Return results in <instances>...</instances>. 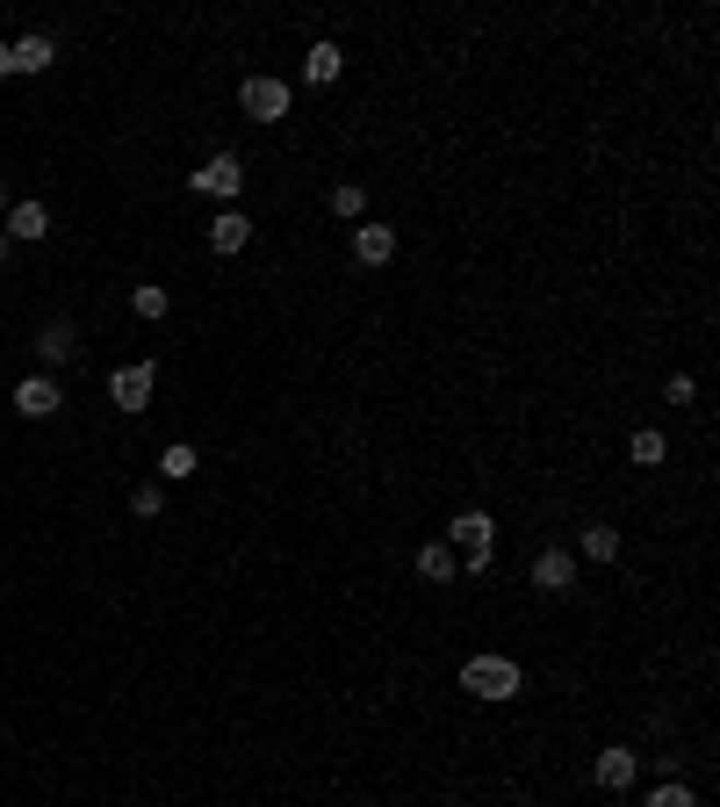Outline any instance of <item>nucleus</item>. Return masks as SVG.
Returning <instances> with one entry per match:
<instances>
[{
	"mask_svg": "<svg viewBox=\"0 0 720 807\" xmlns=\"http://www.w3.org/2000/svg\"><path fill=\"white\" fill-rule=\"evenodd\" d=\"M462 692H468V700H512V692H519V664H512V656H468V664H462Z\"/></svg>",
	"mask_w": 720,
	"mask_h": 807,
	"instance_id": "1",
	"label": "nucleus"
},
{
	"mask_svg": "<svg viewBox=\"0 0 720 807\" xmlns=\"http://www.w3.org/2000/svg\"><path fill=\"white\" fill-rule=\"evenodd\" d=\"M239 108L253 123H281L289 116V80H275V72H253V80L239 87Z\"/></svg>",
	"mask_w": 720,
	"mask_h": 807,
	"instance_id": "2",
	"label": "nucleus"
},
{
	"mask_svg": "<svg viewBox=\"0 0 720 807\" xmlns=\"http://www.w3.org/2000/svg\"><path fill=\"white\" fill-rule=\"evenodd\" d=\"M188 188H195V195H217V203H231V195L245 188V166H239V152H217V159H202V166L188 173Z\"/></svg>",
	"mask_w": 720,
	"mask_h": 807,
	"instance_id": "3",
	"label": "nucleus"
},
{
	"mask_svg": "<svg viewBox=\"0 0 720 807\" xmlns=\"http://www.w3.org/2000/svg\"><path fill=\"white\" fill-rule=\"evenodd\" d=\"M152 390H159L152 361H130V368H116V376H108V396H116V412H144V404H152Z\"/></svg>",
	"mask_w": 720,
	"mask_h": 807,
	"instance_id": "4",
	"label": "nucleus"
},
{
	"mask_svg": "<svg viewBox=\"0 0 720 807\" xmlns=\"http://www.w3.org/2000/svg\"><path fill=\"white\" fill-rule=\"evenodd\" d=\"M446 533L468 549V569H490V541H498L490 512H454V519H446Z\"/></svg>",
	"mask_w": 720,
	"mask_h": 807,
	"instance_id": "5",
	"label": "nucleus"
},
{
	"mask_svg": "<svg viewBox=\"0 0 720 807\" xmlns=\"http://www.w3.org/2000/svg\"><path fill=\"white\" fill-rule=\"evenodd\" d=\"M58 404H66V390H58L51 376H30V382H15V412H22V418H51Z\"/></svg>",
	"mask_w": 720,
	"mask_h": 807,
	"instance_id": "6",
	"label": "nucleus"
},
{
	"mask_svg": "<svg viewBox=\"0 0 720 807\" xmlns=\"http://www.w3.org/2000/svg\"><path fill=\"white\" fill-rule=\"evenodd\" d=\"M36 245V239H51V209L44 203H8V245Z\"/></svg>",
	"mask_w": 720,
	"mask_h": 807,
	"instance_id": "7",
	"label": "nucleus"
},
{
	"mask_svg": "<svg viewBox=\"0 0 720 807\" xmlns=\"http://www.w3.org/2000/svg\"><path fill=\"white\" fill-rule=\"evenodd\" d=\"M353 260H360V267H390V260H396V231H390V223H360V231H353Z\"/></svg>",
	"mask_w": 720,
	"mask_h": 807,
	"instance_id": "8",
	"label": "nucleus"
},
{
	"mask_svg": "<svg viewBox=\"0 0 720 807\" xmlns=\"http://www.w3.org/2000/svg\"><path fill=\"white\" fill-rule=\"evenodd\" d=\"M533 585H541V591H569V585H577V555H569V549H541V555H533Z\"/></svg>",
	"mask_w": 720,
	"mask_h": 807,
	"instance_id": "9",
	"label": "nucleus"
},
{
	"mask_svg": "<svg viewBox=\"0 0 720 807\" xmlns=\"http://www.w3.org/2000/svg\"><path fill=\"white\" fill-rule=\"evenodd\" d=\"M635 772H641L635 750H599V764H591V779H599L605 793H627V786H635Z\"/></svg>",
	"mask_w": 720,
	"mask_h": 807,
	"instance_id": "10",
	"label": "nucleus"
},
{
	"mask_svg": "<svg viewBox=\"0 0 720 807\" xmlns=\"http://www.w3.org/2000/svg\"><path fill=\"white\" fill-rule=\"evenodd\" d=\"M339 72H346V51H339V44H310V51H303V80H310V87H332Z\"/></svg>",
	"mask_w": 720,
	"mask_h": 807,
	"instance_id": "11",
	"label": "nucleus"
},
{
	"mask_svg": "<svg viewBox=\"0 0 720 807\" xmlns=\"http://www.w3.org/2000/svg\"><path fill=\"white\" fill-rule=\"evenodd\" d=\"M72 339H80V332H72L66 318H51V325L36 332V354H44V361H51V368H66L72 354H80V346H72Z\"/></svg>",
	"mask_w": 720,
	"mask_h": 807,
	"instance_id": "12",
	"label": "nucleus"
},
{
	"mask_svg": "<svg viewBox=\"0 0 720 807\" xmlns=\"http://www.w3.org/2000/svg\"><path fill=\"white\" fill-rule=\"evenodd\" d=\"M8 58H15V72H44V66L58 58V44L36 30V36H22V44H8Z\"/></svg>",
	"mask_w": 720,
	"mask_h": 807,
	"instance_id": "13",
	"label": "nucleus"
},
{
	"mask_svg": "<svg viewBox=\"0 0 720 807\" xmlns=\"http://www.w3.org/2000/svg\"><path fill=\"white\" fill-rule=\"evenodd\" d=\"M245 239H253V217H239V209H223V217L209 223V245H217V253H239Z\"/></svg>",
	"mask_w": 720,
	"mask_h": 807,
	"instance_id": "14",
	"label": "nucleus"
},
{
	"mask_svg": "<svg viewBox=\"0 0 720 807\" xmlns=\"http://www.w3.org/2000/svg\"><path fill=\"white\" fill-rule=\"evenodd\" d=\"M418 577H426V585H446V577H462V563L446 555V541H426V549H418Z\"/></svg>",
	"mask_w": 720,
	"mask_h": 807,
	"instance_id": "15",
	"label": "nucleus"
},
{
	"mask_svg": "<svg viewBox=\"0 0 720 807\" xmlns=\"http://www.w3.org/2000/svg\"><path fill=\"white\" fill-rule=\"evenodd\" d=\"M195 469H202V454H195V447H188V440H173V447H166V454H159V476H166V483H188V476H195Z\"/></svg>",
	"mask_w": 720,
	"mask_h": 807,
	"instance_id": "16",
	"label": "nucleus"
},
{
	"mask_svg": "<svg viewBox=\"0 0 720 807\" xmlns=\"http://www.w3.org/2000/svg\"><path fill=\"white\" fill-rule=\"evenodd\" d=\"M583 555H591V563H619V527H583Z\"/></svg>",
	"mask_w": 720,
	"mask_h": 807,
	"instance_id": "17",
	"label": "nucleus"
},
{
	"mask_svg": "<svg viewBox=\"0 0 720 807\" xmlns=\"http://www.w3.org/2000/svg\"><path fill=\"white\" fill-rule=\"evenodd\" d=\"M627 454H635L641 469H655V462H663V454H670V447H663V433H655V426H641L635 440H627Z\"/></svg>",
	"mask_w": 720,
	"mask_h": 807,
	"instance_id": "18",
	"label": "nucleus"
},
{
	"mask_svg": "<svg viewBox=\"0 0 720 807\" xmlns=\"http://www.w3.org/2000/svg\"><path fill=\"white\" fill-rule=\"evenodd\" d=\"M130 310H138V318H166V310H173V296L159 289V281H144V289H130Z\"/></svg>",
	"mask_w": 720,
	"mask_h": 807,
	"instance_id": "19",
	"label": "nucleus"
},
{
	"mask_svg": "<svg viewBox=\"0 0 720 807\" xmlns=\"http://www.w3.org/2000/svg\"><path fill=\"white\" fill-rule=\"evenodd\" d=\"M360 209H368V195H360L353 181H346V188H332V217H360Z\"/></svg>",
	"mask_w": 720,
	"mask_h": 807,
	"instance_id": "20",
	"label": "nucleus"
},
{
	"mask_svg": "<svg viewBox=\"0 0 720 807\" xmlns=\"http://www.w3.org/2000/svg\"><path fill=\"white\" fill-rule=\"evenodd\" d=\"M130 512H138V519H159V512H166V498H159V483H138V498H130Z\"/></svg>",
	"mask_w": 720,
	"mask_h": 807,
	"instance_id": "21",
	"label": "nucleus"
},
{
	"mask_svg": "<svg viewBox=\"0 0 720 807\" xmlns=\"http://www.w3.org/2000/svg\"><path fill=\"white\" fill-rule=\"evenodd\" d=\"M649 807H699V800H692V786H677V779H670V786L649 793Z\"/></svg>",
	"mask_w": 720,
	"mask_h": 807,
	"instance_id": "22",
	"label": "nucleus"
},
{
	"mask_svg": "<svg viewBox=\"0 0 720 807\" xmlns=\"http://www.w3.org/2000/svg\"><path fill=\"white\" fill-rule=\"evenodd\" d=\"M8 72H15V58H8V44H0V80H8Z\"/></svg>",
	"mask_w": 720,
	"mask_h": 807,
	"instance_id": "23",
	"label": "nucleus"
},
{
	"mask_svg": "<svg viewBox=\"0 0 720 807\" xmlns=\"http://www.w3.org/2000/svg\"><path fill=\"white\" fill-rule=\"evenodd\" d=\"M8 253H15V245H8V231H0V267H8Z\"/></svg>",
	"mask_w": 720,
	"mask_h": 807,
	"instance_id": "24",
	"label": "nucleus"
},
{
	"mask_svg": "<svg viewBox=\"0 0 720 807\" xmlns=\"http://www.w3.org/2000/svg\"><path fill=\"white\" fill-rule=\"evenodd\" d=\"M0 217H8V188H0Z\"/></svg>",
	"mask_w": 720,
	"mask_h": 807,
	"instance_id": "25",
	"label": "nucleus"
}]
</instances>
